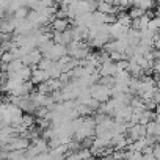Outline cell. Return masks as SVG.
<instances>
[{
    "label": "cell",
    "mask_w": 160,
    "mask_h": 160,
    "mask_svg": "<svg viewBox=\"0 0 160 160\" xmlns=\"http://www.w3.org/2000/svg\"><path fill=\"white\" fill-rule=\"evenodd\" d=\"M88 90H90V93H91V98L96 99L99 104H107V102L110 101V98H112V88L104 87V85H101V83H94V85L90 87Z\"/></svg>",
    "instance_id": "obj_1"
},
{
    "label": "cell",
    "mask_w": 160,
    "mask_h": 160,
    "mask_svg": "<svg viewBox=\"0 0 160 160\" xmlns=\"http://www.w3.org/2000/svg\"><path fill=\"white\" fill-rule=\"evenodd\" d=\"M30 146V140L25 137H11L10 143L3 148L5 151H25Z\"/></svg>",
    "instance_id": "obj_2"
},
{
    "label": "cell",
    "mask_w": 160,
    "mask_h": 160,
    "mask_svg": "<svg viewBox=\"0 0 160 160\" xmlns=\"http://www.w3.org/2000/svg\"><path fill=\"white\" fill-rule=\"evenodd\" d=\"M68 55V49L61 44H53V47L42 55V58H47V60H52V61H58L60 58L66 57Z\"/></svg>",
    "instance_id": "obj_3"
},
{
    "label": "cell",
    "mask_w": 160,
    "mask_h": 160,
    "mask_svg": "<svg viewBox=\"0 0 160 160\" xmlns=\"http://www.w3.org/2000/svg\"><path fill=\"white\" fill-rule=\"evenodd\" d=\"M127 32H129V28L122 27V25L118 24V22L113 24V25H108V33H110V36L115 38V39H122V38H126Z\"/></svg>",
    "instance_id": "obj_4"
},
{
    "label": "cell",
    "mask_w": 160,
    "mask_h": 160,
    "mask_svg": "<svg viewBox=\"0 0 160 160\" xmlns=\"http://www.w3.org/2000/svg\"><path fill=\"white\" fill-rule=\"evenodd\" d=\"M33 74H32V82L33 85H41V83H46L47 80L50 78L49 77V72L47 71H41V69H32Z\"/></svg>",
    "instance_id": "obj_5"
},
{
    "label": "cell",
    "mask_w": 160,
    "mask_h": 160,
    "mask_svg": "<svg viewBox=\"0 0 160 160\" xmlns=\"http://www.w3.org/2000/svg\"><path fill=\"white\" fill-rule=\"evenodd\" d=\"M50 27H52V32L63 33V32H66V30L69 28V21H68V19H57V18H55V19L52 21Z\"/></svg>",
    "instance_id": "obj_6"
},
{
    "label": "cell",
    "mask_w": 160,
    "mask_h": 160,
    "mask_svg": "<svg viewBox=\"0 0 160 160\" xmlns=\"http://www.w3.org/2000/svg\"><path fill=\"white\" fill-rule=\"evenodd\" d=\"M98 11L102 14H115L116 16V7L112 5V2H101L98 3Z\"/></svg>",
    "instance_id": "obj_7"
},
{
    "label": "cell",
    "mask_w": 160,
    "mask_h": 160,
    "mask_svg": "<svg viewBox=\"0 0 160 160\" xmlns=\"http://www.w3.org/2000/svg\"><path fill=\"white\" fill-rule=\"evenodd\" d=\"M116 22H118V24H121V25H122V27H126V28H130V25H132V19H130V16H129V13H127V11L119 13V14L116 16Z\"/></svg>",
    "instance_id": "obj_8"
},
{
    "label": "cell",
    "mask_w": 160,
    "mask_h": 160,
    "mask_svg": "<svg viewBox=\"0 0 160 160\" xmlns=\"http://www.w3.org/2000/svg\"><path fill=\"white\" fill-rule=\"evenodd\" d=\"M132 7H133V8H140V10H143V11L146 13V11H151V10L154 8V3H152V2H148V0H143V2H135V3H132Z\"/></svg>",
    "instance_id": "obj_9"
},
{
    "label": "cell",
    "mask_w": 160,
    "mask_h": 160,
    "mask_svg": "<svg viewBox=\"0 0 160 160\" xmlns=\"http://www.w3.org/2000/svg\"><path fill=\"white\" fill-rule=\"evenodd\" d=\"M33 88H35V85H33L32 80H28V82H24L22 87H21V96H30V94L33 93Z\"/></svg>",
    "instance_id": "obj_10"
},
{
    "label": "cell",
    "mask_w": 160,
    "mask_h": 160,
    "mask_svg": "<svg viewBox=\"0 0 160 160\" xmlns=\"http://www.w3.org/2000/svg\"><path fill=\"white\" fill-rule=\"evenodd\" d=\"M28 13H30V11H28L25 7H22V8H19V10L14 13V16H13V18H14L16 21H25V19H27V16H28Z\"/></svg>",
    "instance_id": "obj_11"
},
{
    "label": "cell",
    "mask_w": 160,
    "mask_h": 160,
    "mask_svg": "<svg viewBox=\"0 0 160 160\" xmlns=\"http://www.w3.org/2000/svg\"><path fill=\"white\" fill-rule=\"evenodd\" d=\"M146 13L143 11V10H140V8H133L132 7V10L129 11V16H130V19L132 21H135V19H140V18H143Z\"/></svg>",
    "instance_id": "obj_12"
},
{
    "label": "cell",
    "mask_w": 160,
    "mask_h": 160,
    "mask_svg": "<svg viewBox=\"0 0 160 160\" xmlns=\"http://www.w3.org/2000/svg\"><path fill=\"white\" fill-rule=\"evenodd\" d=\"M53 63H55V61H52V60L42 58V60H41V63L38 64V69H41V71H49V69L53 66Z\"/></svg>",
    "instance_id": "obj_13"
},
{
    "label": "cell",
    "mask_w": 160,
    "mask_h": 160,
    "mask_svg": "<svg viewBox=\"0 0 160 160\" xmlns=\"http://www.w3.org/2000/svg\"><path fill=\"white\" fill-rule=\"evenodd\" d=\"M8 41H11V35H8V33H3V32H0V44L8 42Z\"/></svg>",
    "instance_id": "obj_14"
},
{
    "label": "cell",
    "mask_w": 160,
    "mask_h": 160,
    "mask_svg": "<svg viewBox=\"0 0 160 160\" xmlns=\"http://www.w3.org/2000/svg\"><path fill=\"white\" fill-rule=\"evenodd\" d=\"M143 160H155V157L152 155V152L151 154H143Z\"/></svg>",
    "instance_id": "obj_15"
},
{
    "label": "cell",
    "mask_w": 160,
    "mask_h": 160,
    "mask_svg": "<svg viewBox=\"0 0 160 160\" xmlns=\"http://www.w3.org/2000/svg\"><path fill=\"white\" fill-rule=\"evenodd\" d=\"M0 160H5V158H3V157H2V154H0Z\"/></svg>",
    "instance_id": "obj_16"
}]
</instances>
